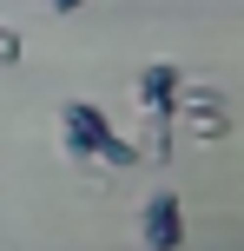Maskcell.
I'll return each instance as SVG.
<instances>
[{
    "instance_id": "obj_3",
    "label": "cell",
    "mask_w": 244,
    "mask_h": 251,
    "mask_svg": "<svg viewBox=\"0 0 244 251\" xmlns=\"http://www.w3.org/2000/svg\"><path fill=\"white\" fill-rule=\"evenodd\" d=\"M172 126H178V132H198V139H224L231 132V113H224V100L211 86H198V93H178Z\"/></svg>"
},
{
    "instance_id": "obj_1",
    "label": "cell",
    "mask_w": 244,
    "mask_h": 251,
    "mask_svg": "<svg viewBox=\"0 0 244 251\" xmlns=\"http://www.w3.org/2000/svg\"><path fill=\"white\" fill-rule=\"evenodd\" d=\"M60 152L66 159H99V165H112V172L139 165V146H126L92 100H66L60 106Z\"/></svg>"
},
{
    "instance_id": "obj_6",
    "label": "cell",
    "mask_w": 244,
    "mask_h": 251,
    "mask_svg": "<svg viewBox=\"0 0 244 251\" xmlns=\"http://www.w3.org/2000/svg\"><path fill=\"white\" fill-rule=\"evenodd\" d=\"M46 7H53V13H79L86 0H46Z\"/></svg>"
},
{
    "instance_id": "obj_2",
    "label": "cell",
    "mask_w": 244,
    "mask_h": 251,
    "mask_svg": "<svg viewBox=\"0 0 244 251\" xmlns=\"http://www.w3.org/2000/svg\"><path fill=\"white\" fill-rule=\"evenodd\" d=\"M139 238H145V251H185V205H178V192H152L145 199Z\"/></svg>"
},
{
    "instance_id": "obj_5",
    "label": "cell",
    "mask_w": 244,
    "mask_h": 251,
    "mask_svg": "<svg viewBox=\"0 0 244 251\" xmlns=\"http://www.w3.org/2000/svg\"><path fill=\"white\" fill-rule=\"evenodd\" d=\"M0 66H20V33L0 20Z\"/></svg>"
},
{
    "instance_id": "obj_4",
    "label": "cell",
    "mask_w": 244,
    "mask_h": 251,
    "mask_svg": "<svg viewBox=\"0 0 244 251\" xmlns=\"http://www.w3.org/2000/svg\"><path fill=\"white\" fill-rule=\"evenodd\" d=\"M178 93H185V73H178L172 60H152V66L139 73V113H152V119H172Z\"/></svg>"
}]
</instances>
